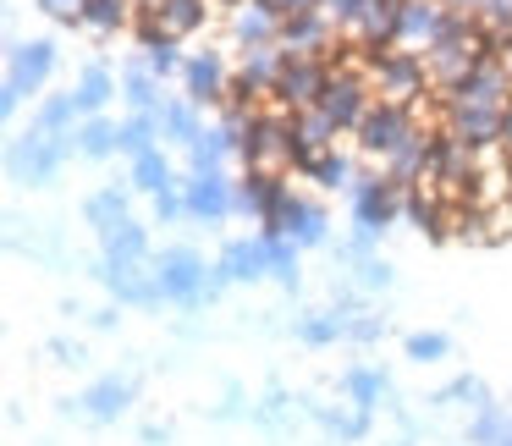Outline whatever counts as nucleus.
Masks as SVG:
<instances>
[{
	"label": "nucleus",
	"instance_id": "obj_1",
	"mask_svg": "<svg viewBox=\"0 0 512 446\" xmlns=\"http://www.w3.org/2000/svg\"><path fill=\"white\" fill-rule=\"evenodd\" d=\"M50 72H56V50H50L45 39H34V45H12V56H6V94H0V111L17 116L23 94H39L50 83Z\"/></svg>",
	"mask_w": 512,
	"mask_h": 446
},
{
	"label": "nucleus",
	"instance_id": "obj_2",
	"mask_svg": "<svg viewBox=\"0 0 512 446\" xmlns=\"http://www.w3.org/2000/svg\"><path fill=\"white\" fill-rule=\"evenodd\" d=\"M369 67H375V83H380V100H419L424 83H430V67H424L419 50H375L369 56Z\"/></svg>",
	"mask_w": 512,
	"mask_h": 446
},
{
	"label": "nucleus",
	"instance_id": "obj_3",
	"mask_svg": "<svg viewBox=\"0 0 512 446\" xmlns=\"http://www.w3.org/2000/svg\"><path fill=\"white\" fill-rule=\"evenodd\" d=\"M155 276H160V292H166V298H177V303L215 298V292L226 287L221 276H204V259L188 254V248H171V254H160Z\"/></svg>",
	"mask_w": 512,
	"mask_h": 446
},
{
	"label": "nucleus",
	"instance_id": "obj_4",
	"mask_svg": "<svg viewBox=\"0 0 512 446\" xmlns=\"http://www.w3.org/2000/svg\"><path fill=\"white\" fill-rule=\"evenodd\" d=\"M419 133L413 127V111L408 105H397V100H380V105H369V116L358 122V144H364V155H397L408 138Z\"/></svg>",
	"mask_w": 512,
	"mask_h": 446
},
{
	"label": "nucleus",
	"instance_id": "obj_5",
	"mask_svg": "<svg viewBox=\"0 0 512 446\" xmlns=\"http://www.w3.org/2000/svg\"><path fill=\"white\" fill-rule=\"evenodd\" d=\"M325 61L320 56H287L281 61V78H276V105H292V111H309V105H320L325 94Z\"/></svg>",
	"mask_w": 512,
	"mask_h": 446
},
{
	"label": "nucleus",
	"instance_id": "obj_6",
	"mask_svg": "<svg viewBox=\"0 0 512 446\" xmlns=\"http://www.w3.org/2000/svg\"><path fill=\"white\" fill-rule=\"evenodd\" d=\"M320 105L325 111H331V122L342 127V133H358V122H364L369 116V83L358 78V72H331V78H325V94H320Z\"/></svg>",
	"mask_w": 512,
	"mask_h": 446
},
{
	"label": "nucleus",
	"instance_id": "obj_7",
	"mask_svg": "<svg viewBox=\"0 0 512 446\" xmlns=\"http://www.w3.org/2000/svg\"><path fill=\"white\" fill-rule=\"evenodd\" d=\"M452 12L441 0H402V17H397V45L402 50H430L435 39L446 34Z\"/></svg>",
	"mask_w": 512,
	"mask_h": 446
},
{
	"label": "nucleus",
	"instance_id": "obj_8",
	"mask_svg": "<svg viewBox=\"0 0 512 446\" xmlns=\"http://www.w3.org/2000/svg\"><path fill=\"white\" fill-rule=\"evenodd\" d=\"M397 188H402V182H391V177H358V182H353L358 226H369V232H386V226L397 221V210H402Z\"/></svg>",
	"mask_w": 512,
	"mask_h": 446
},
{
	"label": "nucleus",
	"instance_id": "obj_9",
	"mask_svg": "<svg viewBox=\"0 0 512 446\" xmlns=\"http://www.w3.org/2000/svg\"><path fill=\"white\" fill-rule=\"evenodd\" d=\"M446 133H452L457 144H468V149H496L501 144V111L446 100Z\"/></svg>",
	"mask_w": 512,
	"mask_h": 446
},
{
	"label": "nucleus",
	"instance_id": "obj_10",
	"mask_svg": "<svg viewBox=\"0 0 512 446\" xmlns=\"http://www.w3.org/2000/svg\"><path fill=\"white\" fill-rule=\"evenodd\" d=\"M182 83H188V100L193 105H221L226 94H232V72H226V61L215 56V50L182 61Z\"/></svg>",
	"mask_w": 512,
	"mask_h": 446
},
{
	"label": "nucleus",
	"instance_id": "obj_11",
	"mask_svg": "<svg viewBox=\"0 0 512 446\" xmlns=\"http://www.w3.org/2000/svg\"><path fill=\"white\" fill-rule=\"evenodd\" d=\"M182 199H188V215H204V221H226L237 210V188L226 177H188Z\"/></svg>",
	"mask_w": 512,
	"mask_h": 446
},
{
	"label": "nucleus",
	"instance_id": "obj_12",
	"mask_svg": "<svg viewBox=\"0 0 512 446\" xmlns=\"http://www.w3.org/2000/svg\"><path fill=\"white\" fill-rule=\"evenodd\" d=\"M127 402H133V380L105 375V380H94V386L78 397V408L89 413L94 424H111V419H122V413H127Z\"/></svg>",
	"mask_w": 512,
	"mask_h": 446
},
{
	"label": "nucleus",
	"instance_id": "obj_13",
	"mask_svg": "<svg viewBox=\"0 0 512 446\" xmlns=\"http://www.w3.org/2000/svg\"><path fill=\"white\" fill-rule=\"evenodd\" d=\"M331 45V28H325V12H298L281 17V50L287 56H320Z\"/></svg>",
	"mask_w": 512,
	"mask_h": 446
},
{
	"label": "nucleus",
	"instance_id": "obj_14",
	"mask_svg": "<svg viewBox=\"0 0 512 446\" xmlns=\"http://www.w3.org/2000/svg\"><path fill=\"white\" fill-rule=\"evenodd\" d=\"M100 243H105V270H133L138 259L149 254V237H144V226H133V221H116V226H105V232H100Z\"/></svg>",
	"mask_w": 512,
	"mask_h": 446
},
{
	"label": "nucleus",
	"instance_id": "obj_15",
	"mask_svg": "<svg viewBox=\"0 0 512 446\" xmlns=\"http://www.w3.org/2000/svg\"><path fill=\"white\" fill-rule=\"evenodd\" d=\"M215 276L221 281H254V276H270V254H265V237H254V243H226L221 265H215Z\"/></svg>",
	"mask_w": 512,
	"mask_h": 446
},
{
	"label": "nucleus",
	"instance_id": "obj_16",
	"mask_svg": "<svg viewBox=\"0 0 512 446\" xmlns=\"http://www.w3.org/2000/svg\"><path fill=\"white\" fill-rule=\"evenodd\" d=\"M149 12L160 17V28H166L171 39H188V34H199V28H204L210 6H204V0H155Z\"/></svg>",
	"mask_w": 512,
	"mask_h": 446
},
{
	"label": "nucleus",
	"instance_id": "obj_17",
	"mask_svg": "<svg viewBox=\"0 0 512 446\" xmlns=\"http://www.w3.org/2000/svg\"><path fill=\"white\" fill-rule=\"evenodd\" d=\"M226 155H232V138H226V133H199V138L188 144V166H193V177H221Z\"/></svg>",
	"mask_w": 512,
	"mask_h": 446
},
{
	"label": "nucleus",
	"instance_id": "obj_18",
	"mask_svg": "<svg viewBox=\"0 0 512 446\" xmlns=\"http://www.w3.org/2000/svg\"><path fill=\"white\" fill-rule=\"evenodd\" d=\"M160 133H166V122H160V111H133V116L122 122V149L138 160V155H149V149H160V144H155Z\"/></svg>",
	"mask_w": 512,
	"mask_h": 446
},
{
	"label": "nucleus",
	"instance_id": "obj_19",
	"mask_svg": "<svg viewBox=\"0 0 512 446\" xmlns=\"http://www.w3.org/2000/svg\"><path fill=\"white\" fill-rule=\"evenodd\" d=\"M78 149H83L89 160L116 155V149H122V127H111L105 116H83V127H78Z\"/></svg>",
	"mask_w": 512,
	"mask_h": 446
},
{
	"label": "nucleus",
	"instance_id": "obj_20",
	"mask_svg": "<svg viewBox=\"0 0 512 446\" xmlns=\"http://www.w3.org/2000/svg\"><path fill=\"white\" fill-rule=\"evenodd\" d=\"M72 94H78V111H83V116H100L105 105H111V94H116V78H111L105 67H89Z\"/></svg>",
	"mask_w": 512,
	"mask_h": 446
},
{
	"label": "nucleus",
	"instance_id": "obj_21",
	"mask_svg": "<svg viewBox=\"0 0 512 446\" xmlns=\"http://www.w3.org/2000/svg\"><path fill=\"white\" fill-rule=\"evenodd\" d=\"M78 116H83V111H78V94H50V100L39 105V133H50V138H67Z\"/></svg>",
	"mask_w": 512,
	"mask_h": 446
},
{
	"label": "nucleus",
	"instance_id": "obj_22",
	"mask_svg": "<svg viewBox=\"0 0 512 446\" xmlns=\"http://www.w3.org/2000/svg\"><path fill=\"white\" fill-rule=\"evenodd\" d=\"M336 336H347L342 309H320V314H303L298 320V342H309V347H325V342H336Z\"/></svg>",
	"mask_w": 512,
	"mask_h": 446
},
{
	"label": "nucleus",
	"instance_id": "obj_23",
	"mask_svg": "<svg viewBox=\"0 0 512 446\" xmlns=\"http://www.w3.org/2000/svg\"><path fill=\"white\" fill-rule=\"evenodd\" d=\"M259 237H265V254H270V276L281 287H292L298 281V237H281V232H259Z\"/></svg>",
	"mask_w": 512,
	"mask_h": 446
},
{
	"label": "nucleus",
	"instance_id": "obj_24",
	"mask_svg": "<svg viewBox=\"0 0 512 446\" xmlns=\"http://www.w3.org/2000/svg\"><path fill=\"white\" fill-rule=\"evenodd\" d=\"M122 94H127V105H133V111H166V105H160V78L144 67V61H138V67L127 72Z\"/></svg>",
	"mask_w": 512,
	"mask_h": 446
},
{
	"label": "nucleus",
	"instance_id": "obj_25",
	"mask_svg": "<svg viewBox=\"0 0 512 446\" xmlns=\"http://www.w3.org/2000/svg\"><path fill=\"white\" fill-rule=\"evenodd\" d=\"M342 391H347V402H353L358 413H369L380 397H386V375H380V369H353V375L342 380Z\"/></svg>",
	"mask_w": 512,
	"mask_h": 446
},
{
	"label": "nucleus",
	"instance_id": "obj_26",
	"mask_svg": "<svg viewBox=\"0 0 512 446\" xmlns=\"http://www.w3.org/2000/svg\"><path fill=\"white\" fill-rule=\"evenodd\" d=\"M507 424H512V413L496 408V402H485V408L474 413V424H468V441H474V446H501Z\"/></svg>",
	"mask_w": 512,
	"mask_h": 446
},
{
	"label": "nucleus",
	"instance_id": "obj_27",
	"mask_svg": "<svg viewBox=\"0 0 512 446\" xmlns=\"http://www.w3.org/2000/svg\"><path fill=\"white\" fill-rule=\"evenodd\" d=\"M160 122H166V138H177L182 149H188L193 138L204 133V127H199V105H193V100H182V105H166V111H160Z\"/></svg>",
	"mask_w": 512,
	"mask_h": 446
},
{
	"label": "nucleus",
	"instance_id": "obj_28",
	"mask_svg": "<svg viewBox=\"0 0 512 446\" xmlns=\"http://www.w3.org/2000/svg\"><path fill=\"white\" fill-rule=\"evenodd\" d=\"M78 23L89 28V34H116V28L127 23V0H89Z\"/></svg>",
	"mask_w": 512,
	"mask_h": 446
},
{
	"label": "nucleus",
	"instance_id": "obj_29",
	"mask_svg": "<svg viewBox=\"0 0 512 446\" xmlns=\"http://www.w3.org/2000/svg\"><path fill=\"white\" fill-rule=\"evenodd\" d=\"M133 188H144V193H166L171 188V166H166L160 149H149V155L133 160Z\"/></svg>",
	"mask_w": 512,
	"mask_h": 446
},
{
	"label": "nucleus",
	"instance_id": "obj_30",
	"mask_svg": "<svg viewBox=\"0 0 512 446\" xmlns=\"http://www.w3.org/2000/svg\"><path fill=\"white\" fill-rule=\"evenodd\" d=\"M89 221L100 226H116V221H127V193H116V188H105V193H94L89 199Z\"/></svg>",
	"mask_w": 512,
	"mask_h": 446
},
{
	"label": "nucleus",
	"instance_id": "obj_31",
	"mask_svg": "<svg viewBox=\"0 0 512 446\" xmlns=\"http://www.w3.org/2000/svg\"><path fill=\"white\" fill-rule=\"evenodd\" d=\"M309 177L320 182V188H347V160L342 155H331V149H325V155H314V166H309Z\"/></svg>",
	"mask_w": 512,
	"mask_h": 446
},
{
	"label": "nucleus",
	"instance_id": "obj_32",
	"mask_svg": "<svg viewBox=\"0 0 512 446\" xmlns=\"http://www.w3.org/2000/svg\"><path fill=\"white\" fill-rule=\"evenodd\" d=\"M446 336L441 331H413L408 336V358H419V364H435V358H446Z\"/></svg>",
	"mask_w": 512,
	"mask_h": 446
},
{
	"label": "nucleus",
	"instance_id": "obj_33",
	"mask_svg": "<svg viewBox=\"0 0 512 446\" xmlns=\"http://www.w3.org/2000/svg\"><path fill=\"white\" fill-rule=\"evenodd\" d=\"M325 424H331L336 435H347V441H358V435L369 430V413H325Z\"/></svg>",
	"mask_w": 512,
	"mask_h": 446
},
{
	"label": "nucleus",
	"instance_id": "obj_34",
	"mask_svg": "<svg viewBox=\"0 0 512 446\" xmlns=\"http://www.w3.org/2000/svg\"><path fill=\"white\" fill-rule=\"evenodd\" d=\"M155 215H160V221H177V215H188V199H182L177 188L155 193Z\"/></svg>",
	"mask_w": 512,
	"mask_h": 446
},
{
	"label": "nucleus",
	"instance_id": "obj_35",
	"mask_svg": "<svg viewBox=\"0 0 512 446\" xmlns=\"http://www.w3.org/2000/svg\"><path fill=\"white\" fill-rule=\"evenodd\" d=\"M39 6H45V12L56 17V23H78V17H83V6H89V0H39Z\"/></svg>",
	"mask_w": 512,
	"mask_h": 446
},
{
	"label": "nucleus",
	"instance_id": "obj_36",
	"mask_svg": "<svg viewBox=\"0 0 512 446\" xmlns=\"http://www.w3.org/2000/svg\"><path fill=\"white\" fill-rule=\"evenodd\" d=\"M347 336H353V342H375L380 320H369V314H347Z\"/></svg>",
	"mask_w": 512,
	"mask_h": 446
},
{
	"label": "nucleus",
	"instance_id": "obj_37",
	"mask_svg": "<svg viewBox=\"0 0 512 446\" xmlns=\"http://www.w3.org/2000/svg\"><path fill=\"white\" fill-rule=\"evenodd\" d=\"M259 6H270L276 17H298V12H320V0H259Z\"/></svg>",
	"mask_w": 512,
	"mask_h": 446
},
{
	"label": "nucleus",
	"instance_id": "obj_38",
	"mask_svg": "<svg viewBox=\"0 0 512 446\" xmlns=\"http://www.w3.org/2000/svg\"><path fill=\"white\" fill-rule=\"evenodd\" d=\"M320 12L336 17V23L347 28V23H353V12H358V0H320Z\"/></svg>",
	"mask_w": 512,
	"mask_h": 446
},
{
	"label": "nucleus",
	"instance_id": "obj_39",
	"mask_svg": "<svg viewBox=\"0 0 512 446\" xmlns=\"http://www.w3.org/2000/svg\"><path fill=\"white\" fill-rule=\"evenodd\" d=\"M358 270H364V287H386V281H391V270L380 265V259H364Z\"/></svg>",
	"mask_w": 512,
	"mask_h": 446
},
{
	"label": "nucleus",
	"instance_id": "obj_40",
	"mask_svg": "<svg viewBox=\"0 0 512 446\" xmlns=\"http://www.w3.org/2000/svg\"><path fill=\"white\" fill-rule=\"evenodd\" d=\"M446 12H457V17H479V6H485V0H441Z\"/></svg>",
	"mask_w": 512,
	"mask_h": 446
},
{
	"label": "nucleus",
	"instance_id": "obj_41",
	"mask_svg": "<svg viewBox=\"0 0 512 446\" xmlns=\"http://www.w3.org/2000/svg\"><path fill=\"white\" fill-rule=\"evenodd\" d=\"M501 149H507V155H512V105H507V111H501Z\"/></svg>",
	"mask_w": 512,
	"mask_h": 446
},
{
	"label": "nucleus",
	"instance_id": "obj_42",
	"mask_svg": "<svg viewBox=\"0 0 512 446\" xmlns=\"http://www.w3.org/2000/svg\"><path fill=\"white\" fill-rule=\"evenodd\" d=\"M501 61H507V72H512V45H507V50H501Z\"/></svg>",
	"mask_w": 512,
	"mask_h": 446
}]
</instances>
